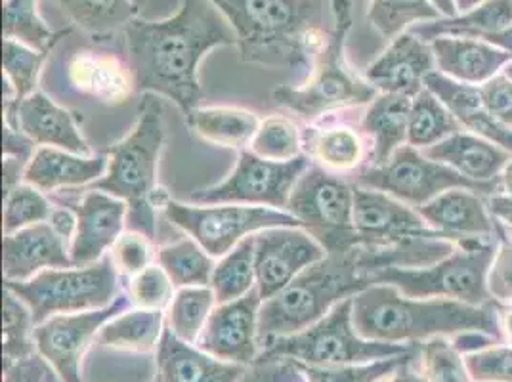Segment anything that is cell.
I'll return each mask as SVG.
<instances>
[{
	"label": "cell",
	"mask_w": 512,
	"mask_h": 382,
	"mask_svg": "<svg viewBox=\"0 0 512 382\" xmlns=\"http://www.w3.org/2000/svg\"><path fill=\"white\" fill-rule=\"evenodd\" d=\"M151 241L153 239H150L148 235L130 232V230L123 232V235L115 241V245L109 251V256H111L119 276L132 279V277L142 274L146 268H150L153 258H157Z\"/></svg>",
	"instance_id": "48"
},
{
	"label": "cell",
	"mask_w": 512,
	"mask_h": 382,
	"mask_svg": "<svg viewBox=\"0 0 512 382\" xmlns=\"http://www.w3.org/2000/svg\"><path fill=\"white\" fill-rule=\"evenodd\" d=\"M413 98L404 94H377L363 115V132L371 140L373 165L386 163L396 149L406 146Z\"/></svg>",
	"instance_id": "29"
},
{
	"label": "cell",
	"mask_w": 512,
	"mask_h": 382,
	"mask_svg": "<svg viewBox=\"0 0 512 382\" xmlns=\"http://www.w3.org/2000/svg\"><path fill=\"white\" fill-rule=\"evenodd\" d=\"M484 2H488V0H455V8H457V12L467 14V12L478 8V6L484 4Z\"/></svg>",
	"instance_id": "57"
},
{
	"label": "cell",
	"mask_w": 512,
	"mask_h": 382,
	"mask_svg": "<svg viewBox=\"0 0 512 382\" xmlns=\"http://www.w3.org/2000/svg\"><path fill=\"white\" fill-rule=\"evenodd\" d=\"M232 23L241 60L268 67L314 64L331 0H213Z\"/></svg>",
	"instance_id": "3"
},
{
	"label": "cell",
	"mask_w": 512,
	"mask_h": 382,
	"mask_svg": "<svg viewBox=\"0 0 512 382\" xmlns=\"http://www.w3.org/2000/svg\"><path fill=\"white\" fill-rule=\"evenodd\" d=\"M302 144L308 149L306 155L312 163L333 174L360 169L365 157L362 134L342 123H312L302 134Z\"/></svg>",
	"instance_id": "30"
},
{
	"label": "cell",
	"mask_w": 512,
	"mask_h": 382,
	"mask_svg": "<svg viewBox=\"0 0 512 382\" xmlns=\"http://www.w3.org/2000/svg\"><path fill=\"white\" fill-rule=\"evenodd\" d=\"M44 382H62L60 381V377L52 371V367L48 369V373H46V379H44Z\"/></svg>",
	"instance_id": "60"
},
{
	"label": "cell",
	"mask_w": 512,
	"mask_h": 382,
	"mask_svg": "<svg viewBox=\"0 0 512 382\" xmlns=\"http://www.w3.org/2000/svg\"><path fill=\"white\" fill-rule=\"evenodd\" d=\"M287 211L327 253L360 245L354 228V186L312 163L291 193Z\"/></svg>",
	"instance_id": "9"
},
{
	"label": "cell",
	"mask_w": 512,
	"mask_h": 382,
	"mask_svg": "<svg viewBox=\"0 0 512 382\" xmlns=\"http://www.w3.org/2000/svg\"><path fill=\"white\" fill-rule=\"evenodd\" d=\"M106 155H77L58 148H39L23 174V180L44 193L65 188H86L107 170Z\"/></svg>",
	"instance_id": "25"
},
{
	"label": "cell",
	"mask_w": 512,
	"mask_h": 382,
	"mask_svg": "<svg viewBox=\"0 0 512 382\" xmlns=\"http://www.w3.org/2000/svg\"><path fill=\"white\" fill-rule=\"evenodd\" d=\"M174 283L169 274L159 266L151 264L142 274L128 279L127 295L134 308L144 310H167L174 298Z\"/></svg>",
	"instance_id": "47"
},
{
	"label": "cell",
	"mask_w": 512,
	"mask_h": 382,
	"mask_svg": "<svg viewBox=\"0 0 512 382\" xmlns=\"http://www.w3.org/2000/svg\"><path fill=\"white\" fill-rule=\"evenodd\" d=\"M501 318H503V329L509 340V346H512V310H505Z\"/></svg>",
	"instance_id": "59"
},
{
	"label": "cell",
	"mask_w": 512,
	"mask_h": 382,
	"mask_svg": "<svg viewBox=\"0 0 512 382\" xmlns=\"http://www.w3.org/2000/svg\"><path fill=\"white\" fill-rule=\"evenodd\" d=\"M501 178H503V188L507 191V195H511L512 197V159L507 163V167L503 169Z\"/></svg>",
	"instance_id": "58"
},
{
	"label": "cell",
	"mask_w": 512,
	"mask_h": 382,
	"mask_svg": "<svg viewBox=\"0 0 512 382\" xmlns=\"http://www.w3.org/2000/svg\"><path fill=\"white\" fill-rule=\"evenodd\" d=\"M358 186L384 191L409 207H423L434 197L453 188L472 191H491L493 184H482L465 178L444 163L428 159L413 146H402L383 165L363 169L356 180Z\"/></svg>",
	"instance_id": "13"
},
{
	"label": "cell",
	"mask_w": 512,
	"mask_h": 382,
	"mask_svg": "<svg viewBox=\"0 0 512 382\" xmlns=\"http://www.w3.org/2000/svg\"><path fill=\"white\" fill-rule=\"evenodd\" d=\"M46 56H48L46 52H39L27 44L4 39V46H2L4 81L12 85L20 104L27 96L37 92Z\"/></svg>",
	"instance_id": "44"
},
{
	"label": "cell",
	"mask_w": 512,
	"mask_h": 382,
	"mask_svg": "<svg viewBox=\"0 0 512 382\" xmlns=\"http://www.w3.org/2000/svg\"><path fill=\"white\" fill-rule=\"evenodd\" d=\"M511 25L512 0H488L467 14L413 25L411 33L427 43L438 37H465L488 43L491 35L501 33Z\"/></svg>",
	"instance_id": "31"
},
{
	"label": "cell",
	"mask_w": 512,
	"mask_h": 382,
	"mask_svg": "<svg viewBox=\"0 0 512 382\" xmlns=\"http://www.w3.org/2000/svg\"><path fill=\"white\" fill-rule=\"evenodd\" d=\"M417 346L404 356L369 361L362 365H341V367H310L300 365L306 382H383L394 375L400 367L417 358Z\"/></svg>",
	"instance_id": "43"
},
{
	"label": "cell",
	"mask_w": 512,
	"mask_h": 382,
	"mask_svg": "<svg viewBox=\"0 0 512 382\" xmlns=\"http://www.w3.org/2000/svg\"><path fill=\"white\" fill-rule=\"evenodd\" d=\"M69 209L77 214V234L69 247L75 266L102 260L127 230V203L106 191L85 190L83 199Z\"/></svg>",
	"instance_id": "18"
},
{
	"label": "cell",
	"mask_w": 512,
	"mask_h": 382,
	"mask_svg": "<svg viewBox=\"0 0 512 382\" xmlns=\"http://www.w3.org/2000/svg\"><path fill=\"white\" fill-rule=\"evenodd\" d=\"M256 237V289L262 300L276 297L327 251L302 228H270Z\"/></svg>",
	"instance_id": "15"
},
{
	"label": "cell",
	"mask_w": 512,
	"mask_h": 382,
	"mask_svg": "<svg viewBox=\"0 0 512 382\" xmlns=\"http://www.w3.org/2000/svg\"><path fill=\"white\" fill-rule=\"evenodd\" d=\"M425 220L400 199L354 186V228L360 245L388 247L417 237H442L425 228Z\"/></svg>",
	"instance_id": "17"
},
{
	"label": "cell",
	"mask_w": 512,
	"mask_h": 382,
	"mask_svg": "<svg viewBox=\"0 0 512 382\" xmlns=\"http://www.w3.org/2000/svg\"><path fill=\"white\" fill-rule=\"evenodd\" d=\"M491 247H474L465 253L451 255L421 268H386L377 272L373 281L394 285L411 298H451L472 306L486 302V276L493 260Z\"/></svg>",
	"instance_id": "11"
},
{
	"label": "cell",
	"mask_w": 512,
	"mask_h": 382,
	"mask_svg": "<svg viewBox=\"0 0 512 382\" xmlns=\"http://www.w3.org/2000/svg\"><path fill=\"white\" fill-rule=\"evenodd\" d=\"M491 295L512 304V241H503L490 266Z\"/></svg>",
	"instance_id": "52"
},
{
	"label": "cell",
	"mask_w": 512,
	"mask_h": 382,
	"mask_svg": "<svg viewBox=\"0 0 512 382\" xmlns=\"http://www.w3.org/2000/svg\"><path fill=\"white\" fill-rule=\"evenodd\" d=\"M54 205L46 199L44 191L23 182L4 195L2 230L4 235L20 232L23 228L48 222Z\"/></svg>",
	"instance_id": "45"
},
{
	"label": "cell",
	"mask_w": 512,
	"mask_h": 382,
	"mask_svg": "<svg viewBox=\"0 0 512 382\" xmlns=\"http://www.w3.org/2000/svg\"><path fill=\"white\" fill-rule=\"evenodd\" d=\"M425 88L448 107L461 127L469 128L476 136L490 140L495 146L512 153L511 128L497 121L484 107L476 86L457 83L440 71H432L425 79Z\"/></svg>",
	"instance_id": "26"
},
{
	"label": "cell",
	"mask_w": 512,
	"mask_h": 382,
	"mask_svg": "<svg viewBox=\"0 0 512 382\" xmlns=\"http://www.w3.org/2000/svg\"><path fill=\"white\" fill-rule=\"evenodd\" d=\"M482 104L491 115L512 130V81L503 73L478 88Z\"/></svg>",
	"instance_id": "51"
},
{
	"label": "cell",
	"mask_w": 512,
	"mask_h": 382,
	"mask_svg": "<svg viewBox=\"0 0 512 382\" xmlns=\"http://www.w3.org/2000/svg\"><path fill=\"white\" fill-rule=\"evenodd\" d=\"M132 308L128 295H119L106 308L77 314L52 316L35 327L33 339L37 352L43 356L62 382H85L81 365L88 346L98 339L109 319Z\"/></svg>",
	"instance_id": "14"
},
{
	"label": "cell",
	"mask_w": 512,
	"mask_h": 382,
	"mask_svg": "<svg viewBox=\"0 0 512 382\" xmlns=\"http://www.w3.org/2000/svg\"><path fill=\"white\" fill-rule=\"evenodd\" d=\"M427 382H472L461 350L446 337L428 339L421 348Z\"/></svg>",
	"instance_id": "46"
},
{
	"label": "cell",
	"mask_w": 512,
	"mask_h": 382,
	"mask_svg": "<svg viewBox=\"0 0 512 382\" xmlns=\"http://www.w3.org/2000/svg\"><path fill=\"white\" fill-rule=\"evenodd\" d=\"M165 146L163 104L159 96L144 94L140 117L130 134L107 149L106 174L86 190L106 191L127 203V230L157 234V209L171 199L157 186L159 157Z\"/></svg>",
	"instance_id": "5"
},
{
	"label": "cell",
	"mask_w": 512,
	"mask_h": 382,
	"mask_svg": "<svg viewBox=\"0 0 512 382\" xmlns=\"http://www.w3.org/2000/svg\"><path fill=\"white\" fill-rule=\"evenodd\" d=\"M383 382H427V379L423 377V373H417L411 369V363H407L404 367H400L394 375H390L388 379H384Z\"/></svg>",
	"instance_id": "55"
},
{
	"label": "cell",
	"mask_w": 512,
	"mask_h": 382,
	"mask_svg": "<svg viewBox=\"0 0 512 382\" xmlns=\"http://www.w3.org/2000/svg\"><path fill=\"white\" fill-rule=\"evenodd\" d=\"M255 235H249L247 239L237 243L228 255L218 258L211 279V287L218 304L243 298L255 289Z\"/></svg>",
	"instance_id": "36"
},
{
	"label": "cell",
	"mask_w": 512,
	"mask_h": 382,
	"mask_svg": "<svg viewBox=\"0 0 512 382\" xmlns=\"http://www.w3.org/2000/svg\"><path fill=\"white\" fill-rule=\"evenodd\" d=\"M239 382H306L299 363L285 358H258Z\"/></svg>",
	"instance_id": "50"
},
{
	"label": "cell",
	"mask_w": 512,
	"mask_h": 382,
	"mask_svg": "<svg viewBox=\"0 0 512 382\" xmlns=\"http://www.w3.org/2000/svg\"><path fill=\"white\" fill-rule=\"evenodd\" d=\"M428 159L444 163L465 178L488 184L511 161V151L493 146L490 140L457 132L423 151Z\"/></svg>",
	"instance_id": "28"
},
{
	"label": "cell",
	"mask_w": 512,
	"mask_h": 382,
	"mask_svg": "<svg viewBox=\"0 0 512 382\" xmlns=\"http://www.w3.org/2000/svg\"><path fill=\"white\" fill-rule=\"evenodd\" d=\"M163 213L172 226L195 239L209 255L222 258L249 235L270 228H300L289 211L235 203L197 205L169 199Z\"/></svg>",
	"instance_id": "10"
},
{
	"label": "cell",
	"mask_w": 512,
	"mask_h": 382,
	"mask_svg": "<svg viewBox=\"0 0 512 382\" xmlns=\"http://www.w3.org/2000/svg\"><path fill=\"white\" fill-rule=\"evenodd\" d=\"M157 264L169 274L176 289L211 285L216 268L214 256L192 237L161 247L157 251Z\"/></svg>",
	"instance_id": "37"
},
{
	"label": "cell",
	"mask_w": 512,
	"mask_h": 382,
	"mask_svg": "<svg viewBox=\"0 0 512 382\" xmlns=\"http://www.w3.org/2000/svg\"><path fill=\"white\" fill-rule=\"evenodd\" d=\"M333 23L325 43L314 58L308 83L302 86H279L272 92L278 106L299 115L306 123H316L344 107L371 104L379 90L360 79L344 56L346 37L352 29V0H331Z\"/></svg>",
	"instance_id": "6"
},
{
	"label": "cell",
	"mask_w": 512,
	"mask_h": 382,
	"mask_svg": "<svg viewBox=\"0 0 512 382\" xmlns=\"http://www.w3.org/2000/svg\"><path fill=\"white\" fill-rule=\"evenodd\" d=\"M50 365L41 354L2 363V382H44Z\"/></svg>",
	"instance_id": "53"
},
{
	"label": "cell",
	"mask_w": 512,
	"mask_h": 382,
	"mask_svg": "<svg viewBox=\"0 0 512 382\" xmlns=\"http://www.w3.org/2000/svg\"><path fill=\"white\" fill-rule=\"evenodd\" d=\"M18 128L39 148H58L88 155L90 149L73 115L41 90L18 106Z\"/></svg>",
	"instance_id": "24"
},
{
	"label": "cell",
	"mask_w": 512,
	"mask_h": 382,
	"mask_svg": "<svg viewBox=\"0 0 512 382\" xmlns=\"http://www.w3.org/2000/svg\"><path fill=\"white\" fill-rule=\"evenodd\" d=\"M165 327L167 314L163 310H144L132 306L117 318L109 319L96 342L113 350L148 354L157 350Z\"/></svg>",
	"instance_id": "33"
},
{
	"label": "cell",
	"mask_w": 512,
	"mask_h": 382,
	"mask_svg": "<svg viewBox=\"0 0 512 382\" xmlns=\"http://www.w3.org/2000/svg\"><path fill=\"white\" fill-rule=\"evenodd\" d=\"M186 123L201 140L239 151L251 146L260 127L256 113L241 107H195Z\"/></svg>",
	"instance_id": "32"
},
{
	"label": "cell",
	"mask_w": 512,
	"mask_h": 382,
	"mask_svg": "<svg viewBox=\"0 0 512 382\" xmlns=\"http://www.w3.org/2000/svg\"><path fill=\"white\" fill-rule=\"evenodd\" d=\"M440 12L430 0H371L367 20L386 41H394L404 29L419 22L440 20Z\"/></svg>",
	"instance_id": "40"
},
{
	"label": "cell",
	"mask_w": 512,
	"mask_h": 382,
	"mask_svg": "<svg viewBox=\"0 0 512 382\" xmlns=\"http://www.w3.org/2000/svg\"><path fill=\"white\" fill-rule=\"evenodd\" d=\"M136 92L163 96L188 115L203 100L199 65L218 46H237L232 23L213 0H182L163 22L134 18L121 33Z\"/></svg>",
	"instance_id": "1"
},
{
	"label": "cell",
	"mask_w": 512,
	"mask_h": 382,
	"mask_svg": "<svg viewBox=\"0 0 512 382\" xmlns=\"http://www.w3.org/2000/svg\"><path fill=\"white\" fill-rule=\"evenodd\" d=\"M48 224L71 247L73 237L77 234V214H75V211L69 209V207H54V211L48 218Z\"/></svg>",
	"instance_id": "54"
},
{
	"label": "cell",
	"mask_w": 512,
	"mask_h": 382,
	"mask_svg": "<svg viewBox=\"0 0 512 382\" xmlns=\"http://www.w3.org/2000/svg\"><path fill=\"white\" fill-rule=\"evenodd\" d=\"M434 67L436 60L430 43L407 31L390 41L383 54L365 67L363 79L383 94L415 98L425 88V79Z\"/></svg>",
	"instance_id": "19"
},
{
	"label": "cell",
	"mask_w": 512,
	"mask_h": 382,
	"mask_svg": "<svg viewBox=\"0 0 512 382\" xmlns=\"http://www.w3.org/2000/svg\"><path fill=\"white\" fill-rule=\"evenodd\" d=\"M472 190L453 188L444 191L427 205L419 207L417 213L442 237H469L486 239L493 235V224L486 213L484 203Z\"/></svg>",
	"instance_id": "27"
},
{
	"label": "cell",
	"mask_w": 512,
	"mask_h": 382,
	"mask_svg": "<svg viewBox=\"0 0 512 382\" xmlns=\"http://www.w3.org/2000/svg\"><path fill=\"white\" fill-rule=\"evenodd\" d=\"M67 22L92 37L121 35L138 14L132 0H50Z\"/></svg>",
	"instance_id": "34"
},
{
	"label": "cell",
	"mask_w": 512,
	"mask_h": 382,
	"mask_svg": "<svg viewBox=\"0 0 512 382\" xmlns=\"http://www.w3.org/2000/svg\"><path fill=\"white\" fill-rule=\"evenodd\" d=\"M461 132V123L428 88H423L411 102L407 144L417 149L430 148Z\"/></svg>",
	"instance_id": "35"
},
{
	"label": "cell",
	"mask_w": 512,
	"mask_h": 382,
	"mask_svg": "<svg viewBox=\"0 0 512 382\" xmlns=\"http://www.w3.org/2000/svg\"><path fill=\"white\" fill-rule=\"evenodd\" d=\"M132 2H134V6H136V10H140V8H142V6H144V2H146V0H132Z\"/></svg>",
	"instance_id": "62"
},
{
	"label": "cell",
	"mask_w": 512,
	"mask_h": 382,
	"mask_svg": "<svg viewBox=\"0 0 512 382\" xmlns=\"http://www.w3.org/2000/svg\"><path fill=\"white\" fill-rule=\"evenodd\" d=\"M4 325H2V363L23 360L39 354L35 346V319L22 298L4 287Z\"/></svg>",
	"instance_id": "41"
},
{
	"label": "cell",
	"mask_w": 512,
	"mask_h": 382,
	"mask_svg": "<svg viewBox=\"0 0 512 382\" xmlns=\"http://www.w3.org/2000/svg\"><path fill=\"white\" fill-rule=\"evenodd\" d=\"M216 304L211 285L176 289L171 306L167 308V327L178 339L197 344Z\"/></svg>",
	"instance_id": "39"
},
{
	"label": "cell",
	"mask_w": 512,
	"mask_h": 382,
	"mask_svg": "<svg viewBox=\"0 0 512 382\" xmlns=\"http://www.w3.org/2000/svg\"><path fill=\"white\" fill-rule=\"evenodd\" d=\"M472 382H512V346H486L465 358Z\"/></svg>",
	"instance_id": "49"
},
{
	"label": "cell",
	"mask_w": 512,
	"mask_h": 382,
	"mask_svg": "<svg viewBox=\"0 0 512 382\" xmlns=\"http://www.w3.org/2000/svg\"><path fill=\"white\" fill-rule=\"evenodd\" d=\"M75 266L69 245L56 230L41 222L20 232L4 235L2 241V270L4 281H27L44 270Z\"/></svg>",
	"instance_id": "20"
},
{
	"label": "cell",
	"mask_w": 512,
	"mask_h": 382,
	"mask_svg": "<svg viewBox=\"0 0 512 382\" xmlns=\"http://www.w3.org/2000/svg\"><path fill=\"white\" fill-rule=\"evenodd\" d=\"M413 348L415 344L360 337L352 319V298H346L308 329L272 340L258 358H285L310 367H341L404 356Z\"/></svg>",
	"instance_id": "7"
},
{
	"label": "cell",
	"mask_w": 512,
	"mask_h": 382,
	"mask_svg": "<svg viewBox=\"0 0 512 382\" xmlns=\"http://www.w3.org/2000/svg\"><path fill=\"white\" fill-rule=\"evenodd\" d=\"M258 289L232 302L216 304L197 346L214 358L239 365H253L260 356L258 318L262 308Z\"/></svg>",
	"instance_id": "16"
},
{
	"label": "cell",
	"mask_w": 512,
	"mask_h": 382,
	"mask_svg": "<svg viewBox=\"0 0 512 382\" xmlns=\"http://www.w3.org/2000/svg\"><path fill=\"white\" fill-rule=\"evenodd\" d=\"M394 266H398V253L392 245H356L348 251L327 253L276 297L262 302L258 318L260 352L272 340L308 329L342 300L375 285L377 272Z\"/></svg>",
	"instance_id": "2"
},
{
	"label": "cell",
	"mask_w": 512,
	"mask_h": 382,
	"mask_svg": "<svg viewBox=\"0 0 512 382\" xmlns=\"http://www.w3.org/2000/svg\"><path fill=\"white\" fill-rule=\"evenodd\" d=\"M67 77L73 88L107 106L125 104L136 92L128 69L127 58L115 52L83 48L73 54L67 64Z\"/></svg>",
	"instance_id": "22"
},
{
	"label": "cell",
	"mask_w": 512,
	"mask_h": 382,
	"mask_svg": "<svg viewBox=\"0 0 512 382\" xmlns=\"http://www.w3.org/2000/svg\"><path fill=\"white\" fill-rule=\"evenodd\" d=\"M71 33H54L39 14V0H4V39L27 44L39 52L50 50Z\"/></svg>",
	"instance_id": "38"
},
{
	"label": "cell",
	"mask_w": 512,
	"mask_h": 382,
	"mask_svg": "<svg viewBox=\"0 0 512 382\" xmlns=\"http://www.w3.org/2000/svg\"><path fill=\"white\" fill-rule=\"evenodd\" d=\"M430 46L440 73L463 85H484L512 62V54L478 39L438 37Z\"/></svg>",
	"instance_id": "23"
},
{
	"label": "cell",
	"mask_w": 512,
	"mask_h": 382,
	"mask_svg": "<svg viewBox=\"0 0 512 382\" xmlns=\"http://www.w3.org/2000/svg\"><path fill=\"white\" fill-rule=\"evenodd\" d=\"M310 165L312 159L306 153H302L295 161L276 163L260 159L251 149H241L237 165L230 176L211 188L193 191L190 203H235L287 211L291 193Z\"/></svg>",
	"instance_id": "12"
},
{
	"label": "cell",
	"mask_w": 512,
	"mask_h": 382,
	"mask_svg": "<svg viewBox=\"0 0 512 382\" xmlns=\"http://www.w3.org/2000/svg\"><path fill=\"white\" fill-rule=\"evenodd\" d=\"M302 134L297 125L281 115L260 121L249 149L266 161L289 163L302 155Z\"/></svg>",
	"instance_id": "42"
},
{
	"label": "cell",
	"mask_w": 512,
	"mask_h": 382,
	"mask_svg": "<svg viewBox=\"0 0 512 382\" xmlns=\"http://www.w3.org/2000/svg\"><path fill=\"white\" fill-rule=\"evenodd\" d=\"M4 287L29 306L35 325L60 314L100 310L119 297V272L106 255L86 266L44 270L27 281H4Z\"/></svg>",
	"instance_id": "8"
},
{
	"label": "cell",
	"mask_w": 512,
	"mask_h": 382,
	"mask_svg": "<svg viewBox=\"0 0 512 382\" xmlns=\"http://www.w3.org/2000/svg\"><path fill=\"white\" fill-rule=\"evenodd\" d=\"M434 6H436V10L442 14V16H446V18H455V16H459V12H457V8H455V0H430Z\"/></svg>",
	"instance_id": "56"
},
{
	"label": "cell",
	"mask_w": 512,
	"mask_h": 382,
	"mask_svg": "<svg viewBox=\"0 0 512 382\" xmlns=\"http://www.w3.org/2000/svg\"><path fill=\"white\" fill-rule=\"evenodd\" d=\"M505 75H507V77L512 81V62L511 64H507V67H505Z\"/></svg>",
	"instance_id": "61"
},
{
	"label": "cell",
	"mask_w": 512,
	"mask_h": 382,
	"mask_svg": "<svg viewBox=\"0 0 512 382\" xmlns=\"http://www.w3.org/2000/svg\"><path fill=\"white\" fill-rule=\"evenodd\" d=\"M155 382H239L247 367L218 360L165 327L157 346Z\"/></svg>",
	"instance_id": "21"
},
{
	"label": "cell",
	"mask_w": 512,
	"mask_h": 382,
	"mask_svg": "<svg viewBox=\"0 0 512 382\" xmlns=\"http://www.w3.org/2000/svg\"><path fill=\"white\" fill-rule=\"evenodd\" d=\"M352 319L363 339L394 344L461 333L499 335L490 310L451 298L406 297L386 283L371 285L352 297Z\"/></svg>",
	"instance_id": "4"
}]
</instances>
